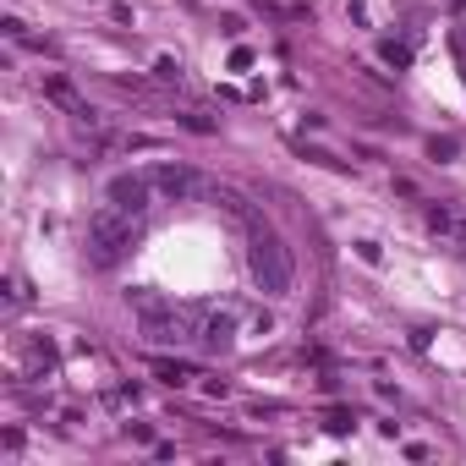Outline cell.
Segmentation results:
<instances>
[{"instance_id":"cell-1","label":"cell","mask_w":466,"mask_h":466,"mask_svg":"<svg viewBox=\"0 0 466 466\" xmlns=\"http://www.w3.org/2000/svg\"><path fill=\"white\" fill-rule=\"evenodd\" d=\"M247 269H253V285L264 291V297H291V285H297V269H291V253H285V241L264 225H253V247H247Z\"/></svg>"},{"instance_id":"cell-2","label":"cell","mask_w":466,"mask_h":466,"mask_svg":"<svg viewBox=\"0 0 466 466\" xmlns=\"http://www.w3.org/2000/svg\"><path fill=\"white\" fill-rule=\"evenodd\" d=\"M132 214H121V209H94V220H88V264L94 269H115L127 253H132Z\"/></svg>"},{"instance_id":"cell-3","label":"cell","mask_w":466,"mask_h":466,"mask_svg":"<svg viewBox=\"0 0 466 466\" xmlns=\"http://www.w3.org/2000/svg\"><path fill=\"white\" fill-rule=\"evenodd\" d=\"M148 181H154V192L170 203H181V198H192V192H203L209 181H203L192 165H181V160H165V165H154L148 170Z\"/></svg>"},{"instance_id":"cell-4","label":"cell","mask_w":466,"mask_h":466,"mask_svg":"<svg viewBox=\"0 0 466 466\" xmlns=\"http://www.w3.org/2000/svg\"><path fill=\"white\" fill-rule=\"evenodd\" d=\"M148 198H154V181H148V170H143V176H115V181H110V187H104V203H110V209H121V214H143V209H148Z\"/></svg>"},{"instance_id":"cell-5","label":"cell","mask_w":466,"mask_h":466,"mask_svg":"<svg viewBox=\"0 0 466 466\" xmlns=\"http://www.w3.org/2000/svg\"><path fill=\"white\" fill-rule=\"evenodd\" d=\"M198 346L209 351V357H225V351L236 346V318L209 307V313H203V324H198Z\"/></svg>"},{"instance_id":"cell-6","label":"cell","mask_w":466,"mask_h":466,"mask_svg":"<svg viewBox=\"0 0 466 466\" xmlns=\"http://www.w3.org/2000/svg\"><path fill=\"white\" fill-rule=\"evenodd\" d=\"M379 55H384V66H395V71L411 66V50H406V44H395V38H384V44H379Z\"/></svg>"},{"instance_id":"cell-7","label":"cell","mask_w":466,"mask_h":466,"mask_svg":"<svg viewBox=\"0 0 466 466\" xmlns=\"http://www.w3.org/2000/svg\"><path fill=\"white\" fill-rule=\"evenodd\" d=\"M258 6L280 11V17H291V22H302V17H307V0H258Z\"/></svg>"},{"instance_id":"cell-8","label":"cell","mask_w":466,"mask_h":466,"mask_svg":"<svg viewBox=\"0 0 466 466\" xmlns=\"http://www.w3.org/2000/svg\"><path fill=\"white\" fill-rule=\"evenodd\" d=\"M154 373H160L165 384H187V379H192V373H187L181 362H154Z\"/></svg>"},{"instance_id":"cell-9","label":"cell","mask_w":466,"mask_h":466,"mask_svg":"<svg viewBox=\"0 0 466 466\" xmlns=\"http://www.w3.org/2000/svg\"><path fill=\"white\" fill-rule=\"evenodd\" d=\"M154 77H181V61H176V55H160V61H154Z\"/></svg>"},{"instance_id":"cell-10","label":"cell","mask_w":466,"mask_h":466,"mask_svg":"<svg viewBox=\"0 0 466 466\" xmlns=\"http://www.w3.org/2000/svg\"><path fill=\"white\" fill-rule=\"evenodd\" d=\"M247 66H253V50H247V44H236V50H231V71H247Z\"/></svg>"},{"instance_id":"cell-11","label":"cell","mask_w":466,"mask_h":466,"mask_svg":"<svg viewBox=\"0 0 466 466\" xmlns=\"http://www.w3.org/2000/svg\"><path fill=\"white\" fill-rule=\"evenodd\" d=\"M357 258H362V264H379L384 253H379V241H357Z\"/></svg>"},{"instance_id":"cell-12","label":"cell","mask_w":466,"mask_h":466,"mask_svg":"<svg viewBox=\"0 0 466 466\" xmlns=\"http://www.w3.org/2000/svg\"><path fill=\"white\" fill-rule=\"evenodd\" d=\"M6 302H28V285H22V280H17V274H11V280H6Z\"/></svg>"},{"instance_id":"cell-13","label":"cell","mask_w":466,"mask_h":466,"mask_svg":"<svg viewBox=\"0 0 466 466\" xmlns=\"http://www.w3.org/2000/svg\"><path fill=\"white\" fill-rule=\"evenodd\" d=\"M324 428H330V433H346V428H351V411H330V423H324Z\"/></svg>"}]
</instances>
